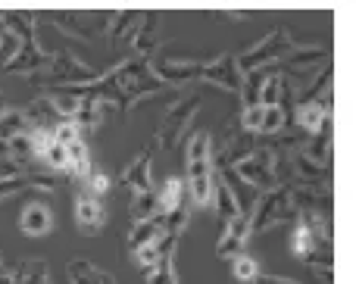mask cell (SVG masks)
<instances>
[{
	"instance_id": "4316f807",
	"label": "cell",
	"mask_w": 356,
	"mask_h": 284,
	"mask_svg": "<svg viewBox=\"0 0 356 284\" xmlns=\"http://www.w3.org/2000/svg\"><path fill=\"white\" fill-rule=\"evenodd\" d=\"M232 275L238 278L241 284H257L259 281V266H257V260L253 256H247V253H241L238 260H232Z\"/></svg>"
},
{
	"instance_id": "7402d4cb",
	"label": "cell",
	"mask_w": 356,
	"mask_h": 284,
	"mask_svg": "<svg viewBox=\"0 0 356 284\" xmlns=\"http://www.w3.org/2000/svg\"><path fill=\"white\" fill-rule=\"evenodd\" d=\"M16 284H50V266L44 260H29L10 269Z\"/></svg>"
},
{
	"instance_id": "6da1fadb",
	"label": "cell",
	"mask_w": 356,
	"mask_h": 284,
	"mask_svg": "<svg viewBox=\"0 0 356 284\" xmlns=\"http://www.w3.org/2000/svg\"><path fill=\"white\" fill-rule=\"evenodd\" d=\"M188 194L194 206H213L216 203V178L213 172V137L209 131H194L188 141Z\"/></svg>"
},
{
	"instance_id": "484cf974",
	"label": "cell",
	"mask_w": 356,
	"mask_h": 284,
	"mask_svg": "<svg viewBox=\"0 0 356 284\" xmlns=\"http://www.w3.org/2000/svg\"><path fill=\"white\" fill-rule=\"evenodd\" d=\"M216 210H219L222 222H228V219H234V216H244V210H241L238 197L232 194V187L225 185V178H219V185H216Z\"/></svg>"
},
{
	"instance_id": "603a6c76",
	"label": "cell",
	"mask_w": 356,
	"mask_h": 284,
	"mask_svg": "<svg viewBox=\"0 0 356 284\" xmlns=\"http://www.w3.org/2000/svg\"><path fill=\"white\" fill-rule=\"evenodd\" d=\"M160 44H163V37H160V31H156L154 19H144L141 28H138V35H135V41H131V47L138 50L141 60H150V53L160 50Z\"/></svg>"
},
{
	"instance_id": "7c38bea8",
	"label": "cell",
	"mask_w": 356,
	"mask_h": 284,
	"mask_svg": "<svg viewBox=\"0 0 356 284\" xmlns=\"http://www.w3.org/2000/svg\"><path fill=\"white\" fill-rule=\"evenodd\" d=\"M294 119L307 137H316L332 128V97L316 100V103H297Z\"/></svg>"
},
{
	"instance_id": "836d02e7",
	"label": "cell",
	"mask_w": 356,
	"mask_h": 284,
	"mask_svg": "<svg viewBox=\"0 0 356 284\" xmlns=\"http://www.w3.org/2000/svg\"><path fill=\"white\" fill-rule=\"evenodd\" d=\"M0 53H3V35H0Z\"/></svg>"
},
{
	"instance_id": "83f0119b",
	"label": "cell",
	"mask_w": 356,
	"mask_h": 284,
	"mask_svg": "<svg viewBox=\"0 0 356 284\" xmlns=\"http://www.w3.org/2000/svg\"><path fill=\"white\" fill-rule=\"evenodd\" d=\"M41 162H47L50 172H69V150L60 141H50L47 153L41 156Z\"/></svg>"
},
{
	"instance_id": "d4e9b609",
	"label": "cell",
	"mask_w": 356,
	"mask_h": 284,
	"mask_svg": "<svg viewBox=\"0 0 356 284\" xmlns=\"http://www.w3.org/2000/svg\"><path fill=\"white\" fill-rule=\"evenodd\" d=\"M150 219H160V197L154 191L135 194V200H131V222H150Z\"/></svg>"
},
{
	"instance_id": "5b68a950",
	"label": "cell",
	"mask_w": 356,
	"mask_h": 284,
	"mask_svg": "<svg viewBox=\"0 0 356 284\" xmlns=\"http://www.w3.org/2000/svg\"><path fill=\"white\" fill-rule=\"evenodd\" d=\"M197 112H200V94H184V97L178 100L172 110L163 116V122L156 125L154 141L160 144V147H169V150H172L175 144L191 131V122H194Z\"/></svg>"
},
{
	"instance_id": "4fadbf2b",
	"label": "cell",
	"mask_w": 356,
	"mask_h": 284,
	"mask_svg": "<svg viewBox=\"0 0 356 284\" xmlns=\"http://www.w3.org/2000/svg\"><path fill=\"white\" fill-rule=\"evenodd\" d=\"M50 62H54V53L41 50V44H38V47H25V44H22V47L13 53V60L6 62L0 72H3V75H16V72L38 75V72H47Z\"/></svg>"
},
{
	"instance_id": "ffe728a7",
	"label": "cell",
	"mask_w": 356,
	"mask_h": 284,
	"mask_svg": "<svg viewBox=\"0 0 356 284\" xmlns=\"http://www.w3.org/2000/svg\"><path fill=\"white\" fill-rule=\"evenodd\" d=\"M160 216H166V212H175L184 206V197H188V181L184 178H166V185L160 187Z\"/></svg>"
},
{
	"instance_id": "9c48e42d",
	"label": "cell",
	"mask_w": 356,
	"mask_h": 284,
	"mask_svg": "<svg viewBox=\"0 0 356 284\" xmlns=\"http://www.w3.org/2000/svg\"><path fill=\"white\" fill-rule=\"evenodd\" d=\"M75 225H79L81 235L94 237L104 231L106 225V210H104V200H97L91 191H79L75 194Z\"/></svg>"
},
{
	"instance_id": "cb8c5ba5",
	"label": "cell",
	"mask_w": 356,
	"mask_h": 284,
	"mask_svg": "<svg viewBox=\"0 0 356 284\" xmlns=\"http://www.w3.org/2000/svg\"><path fill=\"white\" fill-rule=\"evenodd\" d=\"M66 150H69V172H72L75 178L88 181V178H91V172H94L91 153H88V144L85 141H75L72 147H66Z\"/></svg>"
},
{
	"instance_id": "5bb4252c",
	"label": "cell",
	"mask_w": 356,
	"mask_h": 284,
	"mask_svg": "<svg viewBox=\"0 0 356 284\" xmlns=\"http://www.w3.org/2000/svg\"><path fill=\"white\" fill-rule=\"evenodd\" d=\"M19 231L29 237H44L54 231V212H50L47 203L41 200H31L29 206H22L19 212Z\"/></svg>"
},
{
	"instance_id": "52a82bcc",
	"label": "cell",
	"mask_w": 356,
	"mask_h": 284,
	"mask_svg": "<svg viewBox=\"0 0 356 284\" xmlns=\"http://www.w3.org/2000/svg\"><path fill=\"white\" fill-rule=\"evenodd\" d=\"M288 125V110L284 106H244L241 112V128L253 137H272V135H282V128Z\"/></svg>"
},
{
	"instance_id": "2e32d148",
	"label": "cell",
	"mask_w": 356,
	"mask_h": 284,
	"mask_svg": "<svg viewBox=\"0 0 356 284\" xmlns=\"http://www.w3.org/2000/svg\"><path fill=\"white\" fill-rule=\"evenodd\" d=\"M0 22L6 25V35H13L25 47H38L35 16L31 12H0Z\"/></svg>"
},
{
	"instance_id": "8992f818",
	"label": "cell",
	"mask_w": 356,
	"mask_h": 284,
	"mask_svg": "<svg viewBox=\"0 0 356 284\" xmlns=\"http://www.w3.org/2000/svg\"><path fill=\"white\" fill-rule=\"evenodd\" d=\"M209 60H191V56H150L147 66L163 85H181V81H194L203 75Z\"/></svg>"
},
{
	"instance_id": "d6a6232c",
	"label": "cell",
	"mask_w": 356,
	"mask_h": 284,
	"mask_svg": "<svg viewBox=\"0 0 356 284\" xmlns=\"http://www.w3.org/2000/svg\"><path fill=\"white\" fill-rule=\"evenodd\" d=\"M0 284H16V278L10 272H0Z\"/></svg>"
},
{
	"instance_id": "ac0fdd59",
	"label": "cell",
	"mask_w": 356,
	"mask_h": 284,
	"mask_svg": "<svg viewBox=\"0 0 356 284\" xmlns=\"http://www.w3.org/2000/svg\"><path fill=\"white\" fill-rule=\"evenodd\" d=\"M110 22L113 25H106V31H110V41L113 44L135 41L138 28H141V25H135V22H144V16H141V12H113Z\"/></svg>"
},
{
	"instance_id": "d6986e66",
	"label": "cell",
	"mask_w": 356,
	"mask_h": 284,
	"mask_svg": "<svg viewBox=\"0 0 356 284\" xmlns=\"http://www.w3.org/2000/svg\"><path fill=\"white\" fill-rule=\"evenodd\" d=\"M66 272H69V281H72V284H116L110 272L97 269L94 262H88V260H75V262H69Z\"/></svg>"
},
{
	"instance_id": "44dd1931",
	"label": "cell",
	"mask_w": 356,
	"mask_h": 284,
	"mask_svg": "<svg viewBox=\"0 0 356 284\" xmlns=\"http://www.w3.org/2000/svg\"><path fill=\"white\" fill-rule=\"evenodd\" d=\"M31 128H35V125L29 122L25 110H10V106H6V112L0 116V144H10L13 137L29 135Z\"/></svg>"
},
{
	"instance_id": "3957f363",
	"label": "cell",
	"mask_w": 356,
	"mask_h": 284,
	"mask_svg": "<svg viewBox=\"0 0 356 284\" xmlns=\"http://www.w3.org/2000/svg\"><path fill=\"white\" fill-rule=\"evenodd\" d=\"M294 50L288 28H272L263 41H257L253 47H247L244 53H238V69L241 75L259 72V69H272V62H284V56Z\"/></svg>"
},
{
	"instance_id": "f546056e",
	"label": "cell",
	"mask_w": 356,
	"mask_h": 284,
	"mask_svg": "<svg viewBox=\"0 0 356 284\" xmlns=\"http://www.w3.org/2000/svg\"><path fill=\"white\" fill-rule=\"evenodd\" d=\"M22 191H29V178L25 175H19V178H0V200H10Z\"/></svg>"
},
{
	"instance_id": "9a60e30c",
	"label": "cell",
	"mask_w": 356,
	"mask_h": 284,
	"mask_svg": "<svg viewBox=\"0 0 356 284\" xmlns=\"http://www.w3.org/2000/svg\"><path fill=\"white\" fill-rule=\"evenodd\" d=\"M160 247H163V256L147 275L144 281L147 284H178L175 278V247H178V237L175 235H163L160 237Z\"/></svg>"
},
{
	"instance_id": "8fae6325",
	"label": "cell",
	"mask_w": 356,
	"mask_h": 284,
	"mask_svg": "<svg viewBox=\"0 0 356 284\" xmlns=\"http://www.w3.org/2000/svg\"><path fill=\"white\" fill-rule=\"evenodd\" d=\"M156 147H160V144L150 137V144H144L141 153L122 169V175H119V178H122V187H129V191H135V194L150 191V166H154V150Z\"/></svg>"
},
{
	"instance_id": "1f68e13d",
	"label": "cell",
	"mask_w": 356,
	"mask_h": 284,
	"mask_svg": "<svg viewBox=\"0 0 356 284\" xmlns=\"http://www.w3.org/2000/svg\"><path fill=\"white\" fill-rule=\"evenodd\" d=\"M257 284H297V281H291V278H275V275H259Z\"/></svg>"
},
{
	"instance_id": "4dcf8cb0",
	"label": "cell",
	"mask_w": 356,
	"mask_h": 284,
	"mask_svg": "<svg viewBox=\"0 0 356 284\" xmlns=\"http://www.w3.org/2000/svg\"><path fill=\"white\" fill-rule=\"evenodd\" d=\"M88 191H91L97 200H104V197H106V191H110V178H106V175L100 172V169H94L91 178H88Z\"/></svg>"
},
{
	"instance_id": "30bf717a",
	"label": "cell",
	"mask_w": 356,
	"mask_h": 284,
	"mask_svg": "<svg viewBox=\"0 0 356 284\" xmlns=\"http://www.w3.org/2000/svg\"><path fill=\"white\" fill-rule=\"evenodd\" d=\"M250 235H253L250 216H234V219H228V222H222V235H219V241H216V256H219V260H238Z\"/></svg>"
},
{
	"instance_id": "e0dca14e",
	"label": "cell",
	"mask_w": 356,
	"mask_h": 284,
	"mask_svg": "<svg viewBox=\"0 0 356 284\" xmlns=\"http://www.w3.org/2000/svg\"><path fill=\"white\" fill-rule=\"evenodd\" d=\"M160 237H163L160 219H150V222H135V225H131V231H129V237H125V247H129V253H138V250L156 244Z\"/></svg>"
},
{
	"instance_id": "7a4b0ae2",
	"label": "cell",
	"mask_w": 356,
	"mask_h": 284,
	"mask_svg": "<svg viewBox=\"0 0 356 284\" xmlns=\"http://www.w3.org/2000/svg\"><path fill=\"white\" fill-rule=\"evenodd\" d=\"M297 206H294V185H278L272 191L259 194L250 212V231L263 235V231L275 228L282 222H294Z\"/></svg>"
},
{
	"instance_id": "277c9868",
	"label": "cell",
	"mask_w": 356,
	"mask_h": 284,
	"mask_svg": "<svg viewBox=\"0 0 356 284\" xmlns=\"http://www.w3.org/2000/svg\"><path fill=\"white\" fill-rule=\"evenodd\" d=\"M232 172L238 175L247 187H253V191H259V194H266V191L282 185V181H278V153L272 147H266V144H259V147L253 150L247 160H241Z\"/></svg>"
},
{
	"instance_id": "ba28073f",
	"label": "cell",
	"mask_w": 356,
	"mask_h": 284,
	"mask_svg": "<svg viewBox=\"0 0 356 284\" xmlns=\"http://www.w3.org/2000/svg\"><path fill=\"white\" fill-rule=\"evenodd\" d=\"M200 78L207 81V85L222 87V91L241 94V87H244V75H241V69H238V53H222V56H216V60H209Z\"/></svg>"
},
{
	"instance_id": "f1b7e54d",
	"label": "cell",
	"mask_w": 356,
	"mask_h": 284,
	"mask_svg": "<svg viewBox=\"0 0 356 284\" xmlns=\"http://www.w3.org/2000/svg\"><path fill=\"white\" fill-rule=\"evenodd\" d=\"M50 19H54V22H60V31H63V35H72L75 41H85V44L94 41V31H88V28H81V25H75L72 19L63 16V12H50Z\"/></svg>"
}]
</instances>
